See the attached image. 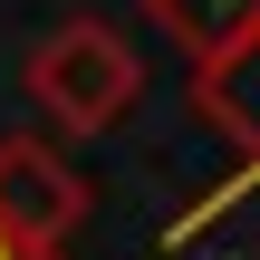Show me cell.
<instances>
[{
    "mask_svg": "<svg viewBox=\"0 0 260 260\" xmlns=\"http://www.w3.org/2000/svg\"><path fill=\"white\" fill-rule=\"evenodd\" d=\"M135 96H145V58H135V39L125 29H106V19H58L39 48H29V106L58 125V135H116L125 116H135Z\"/></svg>",
    "mask_w": 260,
    "mask_h": 260,
    "instance_id": "1",
    "label": "cell"
},
{
    "mask_svg": "<svg viewBox=\"0 0 260 260\" xmlns=\"http://www.w3.org/2000/svg\"><path fill=\"white\" fill-rule=\"evenodd\" d=\"M193 106H203V125H212V135H222V145H232L241 164H232V183H222L212 203H193V212H183V222L164 232L174 251H183L193 232H212V222H222V203L260 193V19L241 29V39H232V48L193 58Z\"/></svg>",
    "mask_w": 260,
    "mask_h": 260,
    "instance_id": "2",
    "label": "cell"
},
{
    "mask_svg": "<svg viewBox=\"0 0 260 260\" xmlns=\"http://www.w3.org/2000/svg\"><path fill=\"white\" fill-rule=\"evenodd\" d=\"M0 222H10L39 260H68L77 222H87L77 164H68L58 145H39V135H0Z\"/></svg>",
    "mask_w": 260,
    "mask_h": 260,
    "instance_id": "3",
    "label": "cell"
},
{
    "mask_svg": "<svg viewBox=\"0 0 260 260\" xmlns=\"http://www.w3.org/2000/svg\"><path fill=\"white\" fill-rule=\"evenodd\" d=\"M0 260H39V251H29V241H19V232L0 222Z\"/></svg>",
    "mask_w": 260,
    "mask_h": 260,
    "instance_id": "4",
    "label": "cell"
}]
</instances>
